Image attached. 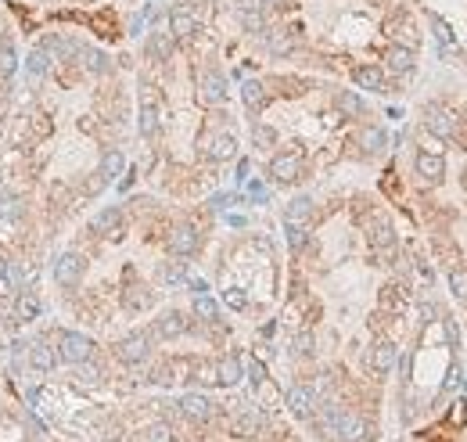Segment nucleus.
<instances>
[{
	"label": "nucleus",
	"mask_w": 467,
	"mask_h": 442,
	"mask_svg": "<svg viewBox=\"0 0 467 442\" xmlns=\"http://www.w3.org/2000/svg\"><path fill=\"white\" fill-rule=\"evenodd\" d=\"M58 360L76 367V363H87L94 360V342L87 335H79V331H61L58 335Z\"/></svg>",
	"instance_id": "f257e3e1"
},
{
	"label": "nucleus",
	"mask_w": 467,
	"mask_h": 442,
	"mask_svg": "<svg viewBox=\"0 0 467 442\" xmlns=\"http://www.w3.org/2000/svg\"><path fill=\"white\" fill-rule=\"evenodd\" d=\"M83 270H87V259L79 256V252H61L54 259V280L61 288H76V284L83 280Z\"/></svg>",
	"instance_id": "f03ea898"
},
{
	"label": "nucleus",
	"mask_w": 467,
	"mask_h": 442,
	"mask_svg": "<svg viewBox=\"0 0 467 442\" xmlns=\"http://www.w3.org/2000/svg\"><path fill=\"white\" fill-rule=\"evenodd\" d=\"M116 356L122 363H130V367H137V363H144L151 356V335H144V331H133V335H126L119 345H116Z\"/></svg>",
	"instance_id": "7ed1b4c3"
},
{
	"label": "nucleus",
	"mask_w": 467,
	"mask_h": 442,
	"mask_svg": "<svg viewBox=\"0 0 467 442\" xmlns=\"http://www.w3.org/2000/svg\"><path fill=\"white\" fill-rule=\"evenodd\" d=\"M298 177H302V159L295 151H281V155H273V159H270V180L295 184Z\"/></svg>",
	"instance_id": "20e7f679"
},
{
	"label": "nucleus",
	"mask_w": 467,
	"mask_h": 442,
	"mask_svg": "<svg viewBox=\"0 0 467 442\" xmlns=\"http://www.w3.org/2000/svg\"><path fill=\"white\" fill-rule=\"evenodd\" d=\"M424 126L442 140H449L457 133V119H453V112H446L442 104H424Z\"/></svg>",
	"instance_id": "39448f33"
},
{
	"label": "nucleus",
	"mask_w": 467,
	"mask_h": 442,
	"mask_svg": "<svg viewBox=\"0 0 467 442\" xmlns=\"http://www.w3.org/2000/svg\"><path fill=\"white\" fill-rule=\"evenodd\" d=\"M284 403H287V410H292L295 417H313V410H316V392L309 388V385H292L287 388V396H284Z\"/></svg>",
	"instance_id": "423d86ee"
},
{
	"label": "nucleus",
	"mask_w": 467,
	"mask_h": 442,
	"mask_svg": "<svg viewBox=\"0 0 467 442\" xmlns=\"http://www.w3.org/2000/svg\"><path fill=\"white\" fill-rule=\"evenodd\" d=\"M169 33L173 40H191L198 33V19H195V11L191 8H173L169 11Z\"/></svg>",
	"instance_id": "0eeeda50"
},
{
	"label": "nucleus",
	"mask_w": 467,
	"mask_h": 442,
	"mask_svg": "<svg viewBox=\"0 0 467 442\" xmlns=\"http://www.w3.org/2000/svg\"><path fill=\"white\" fill-rule=\"evenodd\" d=\"M198 245H202V238H198L195 227H176V230L169 234V252H173V256H180V259L195 256Z\"/></svg>",
	"instance_id": "6e6552de"
},
{
	"label": "nucleus",
	"mask_w": 467,
	"mask_h": 442,
	"mask_svg": "<svg viewBox=\"0 0 467 442\" xmlns=\"http://www.w3.org/2000/svg\"><path fill=\"white\" fill-rule=\"evenodd\" d=\"M176 406H180V414L191 417V421H208V417H213V399L202 396V392H187Z\"/></svg>",
	"instance_id": "1a4fd4ad"
},
{
	"label": "nucleus",
	"mask_w": 467,
	"mask_h": 442,
	"mask_svg": "<svg viewBox=\"0 0 467 442\" xmlns=\"http://www.w3.org/2000/svg\"><path fill=\"white\" fill-rule=\"evenodd\" d=\"M202 101L205 104H223L227 101V76L223 72H205L202 76Z\"/></svg>",
	"instance_id": "9d476101"
},
{
	"label": "nucleus",
	"mask_w": 467,
	"mask_h": 442,
	"mask_svg": "<svg viewBox=\"0 0 467 442\" xmlns=\"http://www.w3.org/2000/svg\"><path fill=\"white\" fill-rule=\"evenodd\" d=\"M417 177L428 180V184H439V180L446 177L442 155H435V151H421V155H417Z\"/></svg>",
	"instance_id": "9b49d317"
},
{
	"label": "nucleus",
	"mask_w": 467,
	"mask_h": 442,
	"mask_svg": "<svg viewBox=\"0 0 467 442\" xmlns=\"http://www.w3.org/2000/svg\"><path fill=\"white\" fill-rule=\"evenodd\" d=\"M158 101H155V93H151V87H144V93H140V133L144 137H151L155 130H158Z\"/></svg>",
	"instance_id": "f8f14e48"
},
{
	"label": "nucleus",
	"mask_w": 467,
	"mask_h": 442,
	"mask_svg": "<svg viewBox=\"0 0 467 442\" xmlns=\"http://www.w3.org/2000/svg\"><path fill=\"white\" fill-rule=\"evenodd\" d=\"M29 363H33V371L51 374L61 360H58V349H54V345H47V342H33V349H29Z\"/></svg>",
	"instance_id": "ddd939ff"
},
{
	"label": "nucleus",
	"mask_w": 467,
	"mask_h": 442,
	"mask_svg": "<svg viewBox=\"0 0 467 442\" xmlns=\"http://www.w3.org/2000/svg\"><path fill=\"white\" fill-rule=\"evenodd\" d=\"M305 223H313V198L298 195V198L284 209V227H305Z\"/></svg>",
	"instance_id": "4468645a"
},
{
	"label": "nucleus",
	"mask_w": 467,
	"mask_h": 442,
	"mask_svg": "<svg viewBox=\"0 0 467 442\" xmlns=\"http://www.w3.org/2000/svg\"><path fill=\"white\" fill-rule=\"evenodd\" d=\"M384 61H389V72H395V76H406L410 69H413V47H406V43H392L389 47V54H384Z\"/></svg>",
	"instance_id": "2eb2a0df"
},
{
	"label": "nucleus",
	"mask_w": 467,
	"mask_h": 442,
	"mask_svg": "<svg viewBox=\"0 0 467 442\" xmlns=\"http://www.w3.org/2000/svg\"><path fill=\"white\" fill-rule=\"evenodd\" d=\"M338 435H342V442H367L370 428H367V421L360 414H342V421H338Z\"/></svg>",
	"instance_id": "dca6fc26"
},
{
	"label": "nucleus",
	"mask_w": 467,
	"mask_h": 442,
	"mask_svg": "<svg viewBox=\"0 0 467 442\" xmlns=\"http://www.w3.org/2000/svg\"><path fill=\"white\" fill-rule=\"evenodd\" d=\"M184 331H187V320H184V313H176V309L162 313V317L155 320V335L158 338H180Z\"/></svg>",
	"instance_id": "f3484780"
},
{
	"label": "nucleus",
	"mask_w": 467,
	"mask_h": 442,
	"mask_svg": "<svg viewBox=\"0 0 467 442\" xmlns=\"http://www.w3.org/2000/svg\"><path fill=\"white\" fill-rule=\"evenodd\" d=\"M241 377H245V371H241V360H237V356H223V360H216V385L230 388V385L241 382Z\"/></svg>",
	"instance_id": "a211bd4d"
},
{
	"label": "nucleus",
	"mask_w": 467,
	"mask_h": 442,
	"mask_svg": "<svg viewBox=\"0 0 467 442\" xmlns=\"http://www.w3.org/2000/svg\"><path fill=\"white\" fill-rule=\"evenodd\" d=\"M205 155H208L213 162H227V159H234V155H237V140H234L230 133H216L213 140H208Z\"/></svg>",
	"instance_id": "6ab92c4d"
},
{
	"label": "nucleus",
	"mask_w": 467,
	"mask_h": 442,
	"mask_svg": "<svg viewBox=\"0 0 467 442\" xmlns=\"http://www.w3.org/2000/svg\"><path fill=\"white\" fill-rule=\"evenodd\" d=\"M14 317H19L22 324L36 320V317H40V295H36V291H29V288H22V291H19V298H14Z\"/></svg>",
	"instance_id": "aec40b11"
},
{
	"label": "nucleus",
	"mask_w": 467,
	"mask_h": 442,
	"mask_svg": "<svg viewBox=\"0 0 467 442\" xmlns=\"http://www.w3.org/2000/svg\"><path fill=\"white\" fill-rule=\"evenodd\" d=\"M395 356H399V349L392 342H378L374 349H370V367H374L378 374H389L395 367Z\"/></svg>",
	"instance_id": "412c9836"
},
{
	"label": "nucleus",
	"mask_w": 467,
	"mask_h": 442,
	"mask_svg": "<svg viewBox=\"0 0 467 442\" xmlns=\"http://www.w3.org/2000/svg\"><path fill=\"white\" fill-rule=\"evenodd\" d=\"M119 223H122V209H119V205H108V209H101L98 216H94V230L108 234V238H116V234H119Z\"/></svg>",
	"instance_id": "4be33fe9"
},
{
	"label": "nucleus",
	"mask_w": 467,
	"mask_h": 442,
	"mask_svg": "<svg viewBox=\"0 0 467 442\" xmlns=\"http://www.w3.org/2000/svg\"><path fill=\"white\" fill-rule=\"evenodd\" d=\"M370 248L374 252H392L395 248L392 223H384V219H374V223H370Z\"/></svg>",
	"instance_id": "5701e85b"
},
{
	"label": "nucleus",
	"mask_w": 467,
	"mask_h": 442,
	"mask_svg": "<svg viewBox=\"0 0 467 442\" xmlns=\"http://www.w3.org/2000/svg\"><path fill=\"white\" fill-rule=\"evenodd\" d=\"M352 80H356L360 90H384V72L378 65H360L352 72Z\"/></svg>",
	"instance_id": "b1692460"
},
{
	"label": "nucleus",
	"mask_w": 467,
	"mask_h": 442,
	"mask_svg": "<svg viewBox=\"0 0 467 442\" xmlns=\"http://www.w3.org/2000/svg\"><path fill=\"white\" fill-rule=\"evenodd\" d=\"M173 33H151L148 36V58L151 61H169V54H173Z\"/></svg>",
	"instance_id": "393cba45"
},
{
	"label": "nucleus",
	"mask_w": 467,
	"mask_h": 442,
	"mask_svg": "<svg viewBox=\"0 0 467 442\" xmlns=\"http://www.w3.org/2000/svg\"><path fill=\"white\" fill-rule=\"evenodd\" d=\"M241 101H245L248 112H259V108L266 104V87L259 80H245V87H241Z\"/></svg>",
	"instance_id": "a878e982"
},
{
	"label": "nucleus",
	"mask_w": 467,
	"mask_h": 442,
	"mask_svg": "<svg viewBox=\"0 0 467 442\" xmlns=\"http://www.w3.org/2000/svg\"><path fill=\"white\" fill-rule=\"evenodd\" d=\"M313 414H316V424H320V432H324L327 439H331V435H338V421H342V410H338V406H331V403H324V406H316Z\"/></svg>",
	"instance_id": "bb28decb"
},
{
	"label": "nucleus",
	"mask_w": 467,
	"mask_h": 442,
	"mask_svg": "<svg viewBox=\"0 0 467 442\" xmlns=\"http://www.w3.org/2000/svg\"><path fill=\"white\" fill-rule=\"evenodd\" d=\"M79 58H83L87 72H94V76H105V72L111 69V58H108L105 51H98V47H83V51H79Z\"/></svg>",
	"instance_id": "cd10ccee"
},
{
	"label": "nucleus",
	"mask_w": 467,
	"mask_h": 442,
	"mask_svg": "<svg viewBox=\"0 0 467 442\" xmlns=\"http://www.w3.org/2000/svg\"><path fill=\"white\" fill-rule=\"evenodd\" d=\"M338 108H342V115H349V119L367 115V101L360 98L356 90H342V93H338Z\"/></svg>",
	"instance_id": "c85d7f7f"
},
{
	"label": "nucleus",
	"mask_w": 467,
	"mask_h": 442,
	"mask_svg": "<svg viewBox=\"0 0 467 442\" xmlns=\"http://www.w3.org/2000/svg\"><path fill=\"white\" fill-rule=\"evenodd\" d=\"M122 169H126V159H122V151H105V159H101V169H98V177L108 184V180L122 177Z\"/></svg>",
	"instance_id": "c756f323"
},
{
	"label": "nucleus",
	"mask_w": 467,
	"mask_h": 442,
	"mask_svg": "<svg viewBox=\"0 0 467 442\" xmlns=\"http://www.w3.org/2000/svg\"><path fill=\"white\" fill-rule=\"evenodd\" d=\"M47 69H51V47H36V51L29 54L25 72L33 76V80H40V76H47Z\"/></svg>",
	"instance_id": "7c9ffc66"
},
{
	"label": "nucleus",
	"mask_w": 467,
	"mask_h": 442,
	"mask_svg": "<svg viewBox=\"0 0 467 442\" xmlns=\"http://www.w3.org/2000/svg\"><path fill=\"white\" fill-rule=\"evenodd\" d=\"M14 69H19V51H14L11 40H4L0 43V80H11Z\"/></svg>",
	"instance_id": "2f4dec72"
},
{
	"label": "nucleus",
	"mask_w": 467,
	"mask_h": 442,
	"mask_svg": "<svg viewBox=\"0 0 467 442\" xmlns=\"http://www.w3.org/2000/svg\"><path fill=\"white\" fill-rule=\"evenodd\" d=\"M263 424V414L255 406H248V410H241V417L234 421V428L241 432V435H255V428Z\"/></svg>",
	"instance_id": "473e14b6"
},
{
	"label": "nucleus",
	"mask_w": 467,
	"mask_h": 442,
	"mask_svg": "<svg viewBox=\"0 0 467 442\" xmlns=\"http://www.w3.org/2000/svg\"><path fill=\"white\" fill-rule=\"evenodd\" d=\"M195 317H202V320H219V306H216V298H208L205 291L202 295H195Z\"/></svg>",
	"instance_id": "72a5a7b5"
},
{
	"label": "nucleus",
	"mask_w": 467,
	"mask_h": 442,
	"mask_svg": "<svg viewBox=\"0 0 467 442\" xmlns=\"http://www.w3.org/2000/svg\"><path fill=\"white\" fill-rule=\"evenodd\" d=\"M140 442H173V428L166 421H155V424H148V428L140 432Z\"/></svg>",
	"instance_id": "f704fd0d"
},
{
	"label": "nucleus",
	"mask_w": 467,
	"mask_h": 442,
	"mask_svg": "<svg viewBox=\"0 0 467 442\" xmlns=\"http://www.w3.org/2000/svg\"><path fill=\"white\" fill-rule=\"evenodd\" d=\"M360 148L370 151V155L381 151V148H384V130H378V126H367V130L360 133Z\"/></svg>",
	"instance_id": "c9c22d12"
},
{
	"label": "nucleus",
	"mask_w": 467,
	"mask_h": 442,
	"mask_svg": "<svg viewBox=\"0 0 467 442\" xmlns=\"http://www.w3.org/2000/svg\"><path fill=\"white\" fill-rule=\"evenodd\" d=\"M72 371H76V382H79V385H98V382H101V367H94L90 360H87V363H76Z\"/></svg>",
	"instance_id": "e433bc0d"
},
{
	"label": "nucleus",
	"mask_w": 467,
	"mask_h": 442,
	"mask_svg": "<svg viewBox=\"0 0 467 442\" xmlns=\"http://www.w3.org/2000/svg\"><path fill=\"white\" fill-rule=\"evenodd\" d=\"M292 51H295V40L287 36V33H273V36H270V54L284 58V54H292Z\"/></svg>",
	"instance_id": "4c0bfd02"
},
{
	"label": "nucleus",
	"mask_w": 467,
	"mask_h": 442,
	"mask_svg": "<svg viewBox=\"0 0 467 442\" xmlns=\"http://www.w3.org/2000/svg\"><path fill=\"white\" fill-rule=\"evenodd\" d=\"M449 288H453L457 298H464V302H467V266H457V270L449 274Z\"/></svg>",
	"instance_id": "58836bf2"
},
{
	"label": "nucleus",
	"mask_w": 467,
	"mask_h": 442,
	"mask_svg": "<svg viewBox=\"0 0 467 442\" xmlns=\"http://www.w3.org/2000/svg\"><path fill=\"white\" fill-rule=\"evenodd\" d=\"M241 25H245L248 29V33H263V29H266V22H263V11L259 8H248V11H241Z\"/></svg>",
	"instance_id": "ea45409f"
},
{
	"label": "nucleus",
	"mask_w": 467,
	"mask_h": 442,
	"mask_svg": "<svg viewBox=\"0 0 467 442\" xmlns=\"http://www.w3.org/2000/svg\"><path fill=\"white\" fill-rule=\"evenodd\" d=\"M162 280L166 284H184L187 280V266L184 263H166L162 266Z\"/></svg>",
	"instance_id": "a19ab883"
},
{
	"label": "nucleus",
	"mask_w": 467,
	"mask_h": 442,
	"mask_svg": "<svg viewBox=\"0 0 467 442\" xmlns=\"http://www.w3.org/2000/svg\"><path fill=\"white\" fill-rule=\"evenodd\" d=\"M4 280L11 284V291H22V288H25V277H22V266H19V263H11V259H8V266H4Z\"/></svg>",
	"instance_id": "79ce46f5"
},
{
	"label": "nucleus",
	"mask_w": 467,
	"mask_h": 442,
	"mask_svg": "<svg viewBox=\"0 0 467 442\" xmlns=\"http://www.w3.org/2000/svg\"><path fill=\"white\" fill-rule=\"evenodd\" d=\"M0 216H4V219H22V201L4 195V198H0Z\"/></svg>",
	"instance_id": "37998d69"
},
{
	"label": "nucleus",
	"mask_w": 467,
	"mask_h": 442,
	"mask_svg": "<svg viewBox=\"0 0 467 442\" xmlns=\"http://www.w3.org/2000/svg\"><path fill=\"white\" fill-rule=\"evenodd\" d=\"M431 29H435V40H439V43H453V29H449V22H442L439 19V14H431Z\"/></svg>",
	"instance_id": "c03bdc74"
},
{
	"label": "nucleus",
	"mask_w": 467,
	"mask_h": 442,
	"mask_svg": "<svg viewBox=\"0 0 467 442\" xmlns=\"http://www.w3.org/2000/svg\"><path fill=\"white\" fill-rule=\"evenodd\" d=\"M252 140H255L259 148H273V144H277V133H273L270 126H255V130H252Z\"/></svg>",
	"instance_id": "a18cd8bd"
},
{
	"label": "nucleus",
	"mask_w": 467,
	"mask_h": 442,
	"mask_svg": "<svg viewBox=\"0 0 467 442\" xmlns=\"http://www.w3.org/2000/svg\"><path fill=\"white\" fill-rule=\"evenodd\" d=\"M126 306H133V309H148V306H151L148 288H133L130 295H126Z\"/></svg>",
	"instance_id": "49530a36"
},
{
	"label": "nucleus",
	"mask_w": 467,
	"mask_h": 442,
	"mask_svg": "<svg viewBox=\"0 0 467 442\" xmlns=\"http://www.w3.org/2000/svg\"><path fill=\"white\" fill-rule=\"evenodd\" d=\"M195 377H198V382H205V385H216V363H198Z\"/></svg>",
	"instance_id": "de8ad7c7"
},
{
	"label": "nucleus",
	"mask_w": 467,
	"mask_h": 442,
	"mask_svg": "<svg viewBox=\"0 0 467 442\" xmlns=\"http://www.w3.org/2000/svg\"><path fill=\"white\" fill-rule=\"evenodd\" d=\"M287 245H292L295 252L305 248V227H287Z\"/></svg>",
	"instance_id": "09e8293b"
},
{
	"label": "nucleus",
	"mask_w": 467,
	"mask_h": 442,
	"mask_svg": "<svg viewBox=\"0 0 467 442\" xmlns=\"http://www.w3.org/2000/svg\"><path fill=\"white\" fill-rule=\"evenodd\" d=\"M295 353L298 356H309L313 353V335H309V331H302V335L295 338Z\"/></svg>",
	"instance_id": "8fccbe9b"
},
{
	"label": "nucleus",
	"mask_w": 467,
	"mask_h": 442,
	"mask_svg": "<svg viewBox=\"0 0 467 442\" xmlns=\"http://www.w3.org/2000/svg\"><path fill=\"white\" fill-rule=\"evenodd\" d=\"M248 374H252V382H255V385H263V382H266V367H263L259 360H252V363H248Z\"/></svg>",
	"instance_id": "3c124183"
},
{
	"label": "nucleus",
	"mask_w": 467,
	"mask_h": 442,
	"mask_svg": "<svg viewBox=\"0 0 467 442\" xmlns=\"http://www.w3.org/2000/svg\"><path fill=\"white\" fill-rule=\"evenodd\" d=\"M227 302H230L234 309H245V295H241V288H230V291H227Z\"/></svg>",
	"instance_id": "603ef678"
},
{
	"label": "nucleus",
	"mask_w": 467,
	"mask_h": 442,
	"mask_svg": "<svg viewBox=\"0 0 467 442\" xmlns=\"http://www.w3.org/2000/svg\"><path fill=\"white\" fill-rule=\"evenodd\" d=\"M287 0H255V8H284Z\"/></svg>",
	"instance_id": "864d4df0"
},
{
	"label": "nucleus",
	"mask_w": 467,
	"mask_h": 442,
	"mask_svg": "<svg viewBox=\"0 0 467 442\" xmlns=\"http://www.w3.org/2000/svg\"><path fill=\"white\" fill-rule=\"evenodd\" d=\"M4 266H8V259H4V256H0V280H4Z\"/></svg>",
	"instance_id": "5fc2aeb1"
},
{
	"label": "nucleus",
	"mask_w": 467,
	"mask_h": 442,
	"mask_svg": "<svg viewBox=\"0 0 467 442\" xmlns=\"http://www.w3.org/2000/svg\"><path fill=\"white\" fill-rule=\"evenodd\" d=\"M105 442H119V439H105Z\"/></svg>",
	"instance_id": "6e6d98bb"
}]
</instances>
